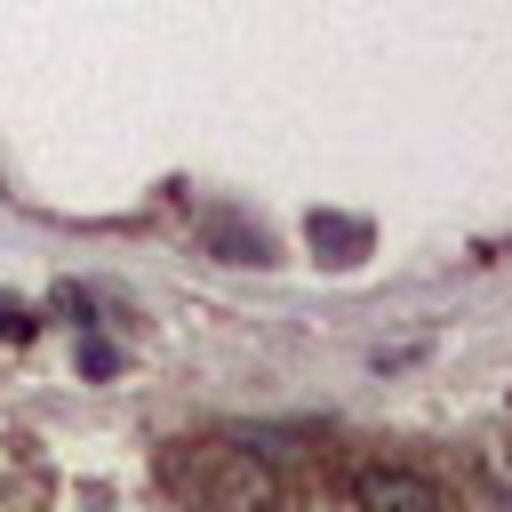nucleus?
<instances>
[{"label": "nucleus", "mask_w": 512, "mask_h": 512, "mask_svg": "<svg viewBox=\"0 0 512 512\" xmlns=\"http://www.w3.org/2000/svg\"><path fill=\"white\" fill-rule=\"evenodd\" d=\"M160 488H168V496H200V504H264V496H280V480L256 464L248 440L168 448V456H160Z\"/></svg>", "instance_id": "1"}, {"label": "nucleus", "mask_w": 512, "mask_h": 512, "mask_svg": "<svg viewBox=\"0 0 512 512\" xmlns=\"http://www.w3.org/2000/svg\"><path fill=\"white\" fill-rule=\"evenodd\" d=\"M344 496H352V504H392V512H440V504H448V480L408 472V464H360V472L344 480Z\"/></svg>", "instance_id": "2"}, {"label": "nucleus", "mask_w": 512, "mask_h": 512, "mask_svg": "<svg viewBox=\"0 0 512 512\" xmlns=\"http://www.w3.org/2000/svg\"><path fill=\"white\" fill-rule=\"evenodd\" d=\"M304 240H312L328 264H360V256H368V216H336V208H320V216L304 224Z\"/></svg>", "instance_id": "3"}, {"label": "nucleus", "mask_w": 512, "mask_h": 512, "mask_svg": "<svg viewBox=\"0 0 512 512\" xmlns=\"http://www.w3.org/2000/svg\"><path fill=\"white\" fill-rule=\"evenodd\" d=\"M32 336V312L24 304H0V344H24Z\"/></svg>", "instance_id": "4"}, {"label": "nucleus", "mask_w": 512, "mask_h": 512, "mask_svg": "<svg viewBox=\"0 0 512 512\" xmlns=\"http://www.w3.org/2000/svg\"><path fill=\"white\" fill-rule=\"evenodd\" d=\"M80 368H88V376H112V368H120V352H112V344H88V352H80Z\"/></svg>", "instance_id": "5"}]
</instances>
